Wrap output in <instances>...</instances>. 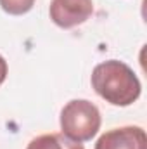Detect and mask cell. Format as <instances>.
Returning <instances> with one entry per match:
<instances>
[{
  "label": "cell",
  "instance_id": "1",
  "mask_svg": "<svg viewBox=\"0 0 147 149\" xmlns=\"http://www.w3.org/2000/svg\"><path fill=\"white\" fill-rule=\"evenodd\" d=\"M94 90L112 106H130L142 92V85L135 71L123 61L109 59L97 64L92 71Z\"/></svg>",
  "mask_w": 147,
  "mask_h": 149
},
{
  "label": "cell",
  "instance_id": "2",
  "mask_svg": "<svg viewBox=\"0 0 147 149\" xmlns=\"http://www.w3.org/2000/svg\"><path fill=\"white\" fill-rule=\"evenodd\" d=\"M101 111L87 99H73L61 111V130L74 142L92 141L101 130Z\"/></svg>",
  "mask_w": 147,
  "mask_h": 149
},
{
  "label": "cell",
  "instance_id": "3",
  "mask_svg": "<svg viewBox=\"0 0 147 149\" xmlns=\"http://www.w3.org/2000/svg\"><path fill=\"white\" fill-rule=\"evenodd\" d=\"M94 12L92 0H52L50 2V19L59 28L69 30L83 24Z\"/></svg>",
  "mask_w": 147,
  "mask_h": 149
},
{
  "label": "cell",
  "instance_id": "4",
  "mask_svg": "<svg viewBox=\"0 0 147 149\" xmlns=\"http://www.w3.org/2000/svg\"><path fill=\"white\" fill-rule=\"evenodd\" d=\"M95 149H147V135L142 127H119L104 132Z\"/></svg>",
  "mask_w": 147,
  "mask_h": 149
},
{
  "label": "cell",
  "instance_id": "5",
  "mask_svg": "<svg viewBox=\"0 0 147 149\" xmlns=\"http://www.w3.org/2000/svg\"><path fill=\"white\" fill-rule=\"evenodd\" d=\"M26 149H85L81 142H74L64 134H43L35 137Z\"/></svg>",
  "mask_w": 147,
  "mask_h": 149
},
{
  "label": "cell",
  "instance_id": "6",
  "mask_svg": "<svg viewBox=\"0 0 147 149\" xmlns=\"http://www.w3.org/2000/svg\"><path fill=\"white\" fill-rule=\"evenodd\" d=\"M33 5H35V0H0L2 10L10 16H23L30 12Z\"/></svg>",
  "mask_w": 147,
  "mask_h": 149
},
{
  "label": "cell",
  "instance_id": "7",
  "mask_svg": "<svg viewBox=\"0 0 147 149\" xmlns=\"http://www.w3.org/2000/svg\"><path fill=\"white\" fill-rule=\"evenodd\" d=\"M7 71H9V68H7V61L0 56V85L5 81V78H7Z\"/></svg>",
  "mask_w": 147,
  "mask_h": 149
}]
</instances>
